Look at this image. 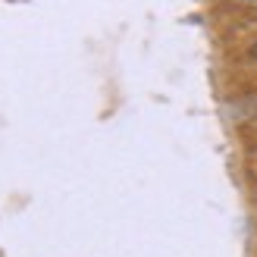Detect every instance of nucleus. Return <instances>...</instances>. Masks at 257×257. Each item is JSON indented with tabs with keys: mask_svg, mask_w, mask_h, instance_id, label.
I'll return each instance as SVG.
<instances>
[{
	"mask_svg": "<svg viewBox=\"0 0 257 257\" xmlns=\"http://www.w3.org/2000/svg\"><path fill=\"white\" fill-rule=\"evenodd\" d=\"M251 57H254V60H257V44H254V47H251Z\"/></svg>",
	"mask_w": 257,
	"mask_h": 257,
	"instance_id": "1",
	"label": "nucleus"
}]
</instances>
